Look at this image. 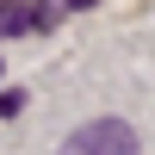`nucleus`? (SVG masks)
<instances>
[{"instance_id": "nucleus-2", "label": "nucleus", "mask_w": 155, "mask_h": 155, "mask_svg": "<svg viewBox=\"0 0 155 155\" xmlns=\"http://www.w3.org/2000/svg\"><path fill=\"white\" fill-rule=\"evenodd\" d=\"M19 31H31V6L25 0H0V37H19Z\"/></svg>"}, {"instance_id": "nucleus-3", "label": "nucleus", "mask_w": 155, "mask_h": 155, "mask_svg": "<svg viewBox=\"0 0 155 155\" xmlns=\"http://www.w3.org/2000/svg\"><path fill=\"white\" fill-rule=\"evenodd\" d=\"M19 106H25V93H19V87H6V93H0V118H19Z\"/></svg>"}, {"instance_id": "nucleus-1", "label": "nucleus", "mask_w": 155, "mask_h": 155, "mask_svg": "<svg viewBox=\"0 0 155 155\" xmlns=\"http://www.w3.org/2000/svg\"><path fill=\"white\" fill-rule=\"evenodd\" d=\"M56 155H143V143H137V130L124 118H93L81 130H68V143Z\"/></svg>"}]
</instances>
